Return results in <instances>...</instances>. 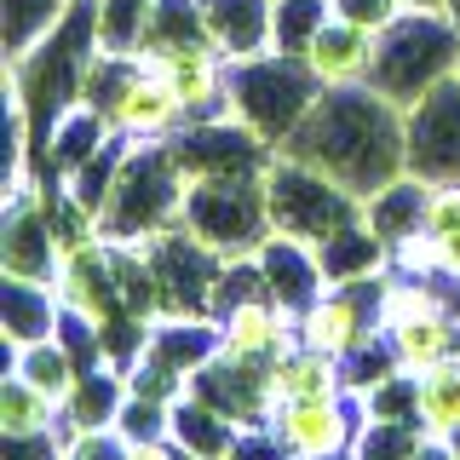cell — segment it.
Segmentation results:
<instances>
[{"instance_id": "obj_1", "label": "cell", "mask_w": 460, "mask_h": 460, "mask_svg": "<svg viewBox=\"0 0 460 460\" xmlns=\"http://www.w3.org/2000/svg\"><path fill=\"white\" fill-rule=\"evenodd\" d=\"M288 155L323 167L351 196H374L409 172V110L392 104L374 86H328L299 121V133L282 144Z\"/></svg>"}, {"instance_id": "obj_2", "label": "cell", "mask_w": 460, "mask_h": 460, "mask_svg": "<svg viewBox=\"0 0 460 460\" xmlns=\"http://www.w3.org/2000/svg\"><path fill=\"white\" fill-rule=\"evenodd\" d=\"M184 196H190V172H184L179 150L167 144H127L121 172L110 184V201L98 213V236L110 248H133L162 230L184 225Z\"/></svg>"}, {"instance_id": "obj_3", "label": "cell", "mask_w": 460, "mask_h": 460, "mask_svg": "<svg viewBox=\"0 0 460 460\" xmlns=\"http://www.w3.org/2000/svg\"><path fill=\"white\" fill-rule=\"evenodd\" d=\"M460 75V23L449 12H420L409 6L392 29L374 35V64H368V86L385 93L392 104H420L431 86H443Z\"/></svg>"}, {"instance_id": "obj_4", "label": "cell", "mask_w": 460, "mask_h": 460, "mask_svg": "<svg viewBox=\"0 0 460 460\" xmlns=\"http://www.w3.org/2000/svg\"><path fill=\"white\" fill-rule=\"evenodd\" d=\"M323 98V81L311 75L305 58L288 52H259L230 64V115L242 127H253L265 144H282L299 133V121L311 115V104Z\"/></svg>"}, {"instance_id": "obj_5", "label": "cell", "mask_w": 460, "mask_h": 460, "mask_svg": "<svg viewBox=\"0 0 460 460\" xmlns=\"http://www.w3.org/2000/svg\"><path fill=\"white\" fill-rule=\"evenodd\" d=\"M184 230L225 259H253L270 236L265 172H225V179H190L184 196Z\"/></svg>"}, {"instance_id": "obj_6", "label": "cell", "mask_w": 460, "mask_h": 460, "mask_svg": "<svg viewBox=\"0 0 460 460\" xmlns=\"http://www.w3.org/2000/svg\"><path fill=\"white\" fill-rule=\"evenodd\" d=\"M265 201H270V230H282L294 242H311V248H323L334 230L363 219V196H351L323 167L299 162L288 150H277V162L265 167Z\"/></svg>"}, {"instance_id": "obj_7", "label": "cell", "mask_w": 460, "mask_h": 460, "mask_svg": "<svg viewBox=\"0 0 460 460\" xmlns=\"http://www.w3.org/2000/svg\"><path fill=\"white\" fill-rule=\"evenodd\" d=\"M58 265H64V230H58L47 196H40V184L29 179L6 201L0 270H6V277H29V282H52L58 288Z\"/></svg>"}, {"instance_id": "obj_8", "label": "cell", "mask_w": 460, "mask_h": 460, "mask_svg": "<svg viewBox=\"0 0 460 460\" xmlns=\"http://www.w3.org/2000/svg\"><path fill=\"white\" fill-rule=\"evenodd\" d=\"M277 438L294 449V460H340L357 449V431H363V402L351 392L340 397H294L270 409Z\"/></svg>"}, {"instance_id": "obj_9", "label": "cell", "mask_w": 460, "mask_h": 460, "mask_svg": "<svg viewBox=\"0 0 460 460\" xmlns=\"http://www.w3.org/2000/svg\"><path fill=\"white\" fill-rule=\"evenodd\" d=\"M409 172L426 184H460V75L409 104Z\"/></svg>"}, {"instance_id": "obj_10", "label": "cell", "mask_w": 460, "mask_h": 460, "mask_svg": "<svg viewBox=\"0 0 460 460\" xmlns=\"http://www.w3.org/2000/svg\"><path fill=\"white\" fill-rule=\"evenodd\" d=\"M380 288V282H374ZM374 288H328L316 305L299 316L294 340L311 345V351L323 357H340V363H351L363 345L380 334V316H374Z\"/></svg>"}, {"instance_id": "obj_11", "label": "cell", "mask_w": 460, "mask_h": 460, "mask_svg": "<svg viewBox=\"0 0 460 460\" xmlns=\"http://www.w3.org/2000/svg\"><path fill=\"white\" fill-rule=\"evenodd\" d=\"M253 265H259V288H265V294L277 299L288 316H294V328H299V316H305L316 299L328 294L323 253H316L311 242L282 236V230H270V236H265V248L253 253Z\"/></svg>"}, {"instance_id": "obj_12", "label": "cell", "mask_w": 460, "mask_h": 460, "mask_svg": "<svg viewBox=\"0 0 460 460\" xmlns=\"http://www.w3.org/2000/svg\"><path fill=\"white\" fill-rule=\"evenodd\" d=\"M265 368L270 363H253V357H230L219 351L208 368L190 380L196 397H208L213 409H225L236 426H253V420H270V385H265Z\"/></svg>"}, {"instance_id": "obj_13", "label": "cell", "mask_w": 460, "mask_h": 460, "mask_svg": "<svg viewBox=\"0 0 460 460\" xmlns=\"http://www.w3.org/2000/svg\"><path fill=\"white\" fill-rule=\"evenodd\" d=\"M219 340L230 357H253V363H270L288 340H294V316H288L270 294H242L219 311Z\"/></svg>"}, {"instance_id": "obj_14", "label": "cell", "mask_w": 460, "mask_h": 460, "mask_svg": "<svg viewBox=\"0 0 460 460\" xmlns=\"http://www.w3.org/2000/svg\"><path fill=\"white\" fill-rule=\"evenodd\" d=\"M58 328H64V294L52 282L0 277V334H6V351L52 340Z\"/></svg>"}, {"instance_id": "obj_15", "label": "cell", "mask_w": 460, "mask_h": 460, "mask_svg": "<svg viewBox=\"0 0 460 460\" xmlns=\"http://www.w3.org/2000/svg\"><path fill=\"white\" fill-rule=\"evenodd\" d=\"M201 23H208L213 47H219L230 64H242V58L270 52V35H277V0H201Z\"/></svg>"}, {"instance_id": "obj_16", "label": "cell", "mask_w": 460, "mask_h": 460, "mask_svg": "<svg viewBox=\"0 0 460 460\" xmlns=\"http://www.w3.org/2000/svg\"><path fill=\"white\" fill-rule=\"evenodd\" d=\"M265 385H270V409H277V402H294V397H340V392H351L340 357H323V351H311V345H299V340H288L282 351L270 357Z\"/></svg>"}, {"instance_id": "obj_17", "label": "cell", "mask_w": 460, "mask_h": 460, "mask_svg": "<svg viewBox=\"0 0 460 460\" xmlns=\"http://www.w3.org/2000/svg\"><path fill=\"white\" fill-rule=\"evenodd\" d=\"M316 253H323L328 288H374L392 270V248L368 230V219H351L345 230H334Z\"/></svg>"}, {"instance_id": "obj_18", "label": "cell", "mask_w": 460, "mask_h": 460, "mask_svg": "<svg viewBox=\"0 0 460 460\" xmlns=\"http://www.w3.org/2000/svg\"><path fill=\"white\" fill-rule=\"evenodd\" d=\"M305 64H311V75L323 81V93L328 86H363L368 64H374V35L357 29V23H345V18H328L323 35L311 40Z\"/></svg>"}, {"instance_id": "obj_19", "label": "cell", "mask_w": 460, "mask_h": 460, "mask_svg": "<svg viewBox=\"0 0 460 460\" xmlns=\"http://www.w3.org/2000/svg\"><path fill=\"white\" fill-rule=\"evenodd\" d=\"M236 420H230L225 409H213L208 397H196V392H179L172 397V414H167V438L179 443L190 460H225L230 455V443H236Z\"/></svg>"}, {"instance_id": "obj_20", "label": "cell", "mask_w": 460, "mask_h": 460, "mask_svg": "<svg viewBox=\"0 0 460 460\" xmlns=\"http://www.w3.org/2000/svg\"><path fill=\"white\" fill-rule=\"evenodd\" d=\"M115 138V127L104 121V110L93 104H69L58 121L47 127V138H40V150H47V167L58 172V179H69L81 162H93L98 150Z\"/></svg>"}, {"instance_id": "obj_21", "label": "cell", "mask_w": 460, "mask_h": 460, "mask_svg": "<svg viewBox=\"0 0 460 460\" xmlns=\"http://www.w3.org/2000/svg\"><path fill=\"white\" fill-rule=\"evenodd\" d=\"M385 340H392L397 363L409 374H426L431 363H443V357L460 351V311H420V316H402V323L385 328Z\"/></svg>"}, {"instance_id": "obj_22", "label": "cell", "mask_w": 460, "mask_h": 460, "mask_svg": "<svg viewBox=\"0 0 460 460\" xmlns=\"http://www.w3.org/2000/svg\"><path fill=\"white\" fill-rule=\"evenodd\" d=\"M127 397H133L127 368H115V363L81 368L75 392H69V402H64V431H104V426H115V414H121Z\"/></svg>"}, {"instance_id": "obj_23", "label": "cell", "mask_w": 460, "mask_h": 460, "mask_svg": "<svg viewBox=\"0 0 460 460\" xmlns=\"http://www.w3.org/2000/svg\"><path fill=\"white\" fill-rule=\"evenodd\" d=\"M426 196H431V184L414 179V172H402V179H392L385 190H374V196L363 201V219H368L374 236L392 248L397 236H409V230L426 225Z\"/></svg>"}, {"instance_id": "obj_24", "label": "cell", "mask_w": 460, "mask_h": 460, "mask_svg": "<svg viewBox=\"0 0 460 460\" xmlns=\"http://www.w3.org/2000/svg\"><path fill=\"white\" fill-rule=\"evenodd\" d=\"M12 374H23L35 392H47L58 409L69 402V392H75V380H81V363H75V351H69L64 340H35V345H18L12 351Z\"/></svg>"}, {"instance_id": "obj_25", "label": "cell", "mask_w": 460, "mask_h": 460, "mask_svg": "<svg viewBox=\"0 0 460 460\" xmlns=\"http://www.w3.org/2000/svg\"><path fill=\"white\" fill-rule=\"evenodd\" d=\"M75 12V0H0V29H6V64H23L58 23Z\"/></svg>"}, {"instance_id": "obj_26", "label": "cell", "mask_w": 460, "mask_h": 460, "mask_svg": "<svg viewBox=\"0 0 460 460\" xmlns=\"http://www.w3.org/2000/svg\"><path fill=\"white\" fill-rule=\"evenodd\" d=\"M420 426L431 438H455L460 431V351L420 374Z\"/></svg>"}, {"instance_id": "obj_27", "label": "cell", "mask_w": 460, "mask_h": 460, "mask_svg": "<svg viewBox=\"0 0 460 460\" xmlns=\"http://www.w3.org/2000/svg\"><path fill=\"white\" fill-rule=\"evenodd\" d=\"M52 426H64V409L47 392H35L23 374L6 368V380H0V431H52Z\"/></svg>"}, {"instance_id": "obj_28", "label": "cell", "mask_w": 460, "mask_h": 460, "mask_svg": "<svg viewBox=\"0 0 460 460\" xmlns=\"http://www.w3.org/2000/svg\"><path fill=\"white\" fill-rule=\"evenodd\" d=\"M328 18H334V0H277V35H270V52L305 58Z\"/></svg>"}, {"instance_id": "obj_29", "label": "cell", "mask_w": 460, "mask_h": 460, "mask_svg": "<svg viewBox=\"0 0 460 460\" xmlns=\"http://www.w3.org/2000/svg\"><path fill=\"white\" fill-rule=\"evenodd\" d=\"M98 12V47L104 52H138L144 29L155 18V0H93Z\"/></svg>"}, {"instance_id": "obj_30", "label": "cell", "mask_w": 460, "mask_h": 460, "mask_svg": "<svg viewBox=\"0 0 460 460\" xmlns=\"http://www.w3.org/2000/svg\"><path fill=\"white\" fill-rule=\"evenodd\" d=\"M431 438L420 420H368L363 414V431H357V449L351 460H414V449Z\"/></svg>"}, {"instance_id": "obj_31", "label": "cell", "mask_w": 460, "mask_h": 460, "mask_svg": "<svg viewBox=\"0 0 460 460\" xmlns=\"http://www.w3.org/2000/svg\"><path fill=\"white\" fill-rule=\"evenodd\" d=\"M357 402H363L368 420H420V374L397 368V374H385L380 385H368Z\"/></svg>"}, {"instance_id": "obj_32", "label": "cell", "mask_w": 460, "mask_h": 460, "mask_svg": "<svg viewBox=\"0 0 460 460\" xmlns=\"http://www.w3.org/2000/svg\"><path fill=\"white\" fill-rule=\"evenodd\" d=\"M0 449H6V460H64L69 455V431L52 426V431H0Z\"/></svg>"}, {"instance_id": "obj_33", "label": "cell", "mask_w": 460, "mask_h": 460, "mask_svg": "<svg viewBox=\"0 0 460 460\" xmlns=\"http://www.w3.org/2000/svg\"><path fill=\"white\" fill-rule=\"evenodd\" d=\"M225 460H294V449L277 438V426H270V420H253V426L236 431V443H230Z\"/></svg>"}, {"instance_id": "obj_34", "label": "cell", "mask_w": 460, "mask_h": 460, "mask_svg": "<svg viewBox=\"0 0 460 460\" xmlns=\"http://www.w3.org/2000/svg\"><path fill=\"white\" fill-rule=\"evenodd\" d=\"M402 12H409V0H334V18L368 29V35H380V29H392Z\"/></svg>"}, {"instance_id": "obj_35", "label": "cell", "mask_w": 460, "mask_h": 460, "mask_svg": "<svg viewBox=\"0 0 460 460\" xmlns=\"http://www.w3.org/2000/svg\"><path fill=\"white\" fill-rule=\"evenodd\" d=\"M64 460H127V438L115 426H104V431H69V455Z\"/></svg>"}, {"instance_id": "obj_36", "label": "cell", "mask_w": 460, "mask_h": 460, "mask_svg": "<svg viewBox=\"0 0 460 460\" xmlns=\"http://www.w3.org/2000/svg\"><path fill=\"white\" fill-rule=\"evenodd\" d=\"M127 460H190L172 438H144V443H127Z\"/></svg>"}, {"instance_id": "obj_37", "label": "cell", "mask_w": 460, "mask_h": 460, "mask_svg": "<svg viewBox=\"0 0 460 460\" xmlns=\"http://www.w3.org/2000/svg\"><path fill=\"white\" fill-rule=\"evenodd\" d=\"M414 460H460V449H455L449 438H426L420 449H414Z\"/></svg>"}, {"instance_id": "obj_38", "label": "cell", "mask_w": 460, "mask_h": 460, "mask_svg": "<svg viewBox=\"0 0 460 460\" xmlns=\"http://www.w3.org/2000/svg\"><path fill=\"white\" fill-rule=\"evenodd\" d=\"M409 6H420V12H449L443 0H409Z\"/></svg>"}, {"instance_id": "obj_39", "label": "cell", "mask_w": 460, "mask_h": 460, "mask_svg": "<svg viewBox=\"0 0 460 460\" xmlns=\"http://www.w3.org/2000/svg\"><path fill=\"white\" fill-rule=\"evenodd\" d=\"M340 460H351V455H340Z\"/></svg>"}]
</instances>
